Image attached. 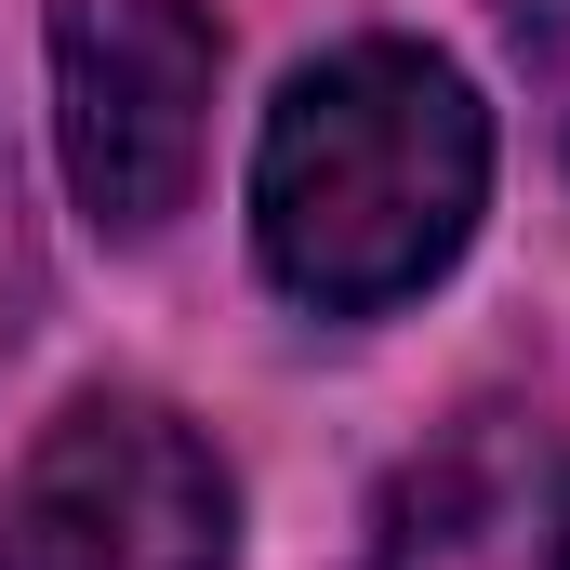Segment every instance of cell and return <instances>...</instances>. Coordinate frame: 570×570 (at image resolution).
I'll return each instance as SVG.
<instances>
[{"label":"cell","mask_w":570,"mask_h":570,"mask_svg":"<svg viewBox=\"0 0 570 570\" xmlns=\"http://www.w3.org/2000/svg\"><path fill=\"white\" fill-rule=\"evenodd\" d=\"M491 186V120L478 94L438 67L425 40H345L318 53L266 120L253 159V239L279 266L292 305L318 318H372L399 292H425Z\"/></svg>","instance_id":"1"},{"label":"cell","mask_w":570,"mask_h":570,"mask_svg":"<svg viewBox=\"0 0 570 570\" xmlns=\"http://www.w3.org/2000/svg\"><path fill=\"white\" fill-rule=\"evenodd\" d=\"M385 570H570V451L478 425L385 491Z\"/></svg>","instance_id":"4"},{"label":"cell","mask_w":570,"mask_h":570,"mask_svg":"<svg viewBox=\"0 0 570 570\" xmlns=\"http://www.w3.org/2000/svg\"><path fill=\"white\" fill-rule=\"evenodd\" d=\"M504 40H518V80H531L544 134L570 146V0H504Z\"/></svg>","instance_id":"5"},{"label":"cell","mask_w":570,"mask_h":570,"mask_svg":"<svg viewBox=\"0 0 570 570\" xmlns=\"http://www.w3.org/2000/svg\"><path fill=\"white\" fill-rule=\"evenodd\" d=\"M239 491L159 399H80L0 504V570H226Z\"/></svg>","instance_id":"2"},{"label":"cell","mask_w":570,"mask_h":570,"mask_svg":"<svg viewBox=\"0 0 570 570\" xmlns=\"http://www.w3.org/2000/svg\"><path fill=\"white\" fill-rule=\"evenodd\" d=\"M53 134L107 239H159L213 134V27L186 0H53Z\"/></svg>","instance_id":"3"}]
</instances>
